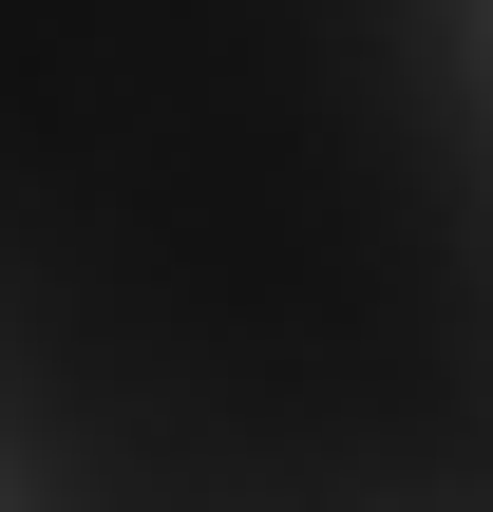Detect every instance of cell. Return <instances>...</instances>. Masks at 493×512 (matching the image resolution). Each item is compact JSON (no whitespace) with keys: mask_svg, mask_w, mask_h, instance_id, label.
<instances>
[{"mask_svg":"<svg viewBox=\"0 0 493 512\" xmlns=\"http://www.w3.org/2000/svg\"><path fill=\"white\" fill-rule=\"evenodd\" d=\"M0 512H493V0H0Z\"/></svg>","mask_w":493,"mask_h":512,"instance_id":"obj_1","label":"cell"}]
</instances>
